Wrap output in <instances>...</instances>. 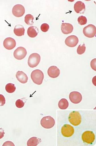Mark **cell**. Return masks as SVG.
Returning a JSON list of instances; mask_svg holds the SVG:
<instances>
[{
	"label": "cell",
	"mask_w": 96,
	"mask_h": 146,
	"mask_svg": "<svg viewBox=\"0 0 96 146\" xmlns=\"http://www.w3.org/2000/svg\"><path fill=\"white\" fill-rule=\"evenodd\" d=\"M31 78L33 82L38 85L42 84L44 78L43 72L39 70H33L31 74Z\"/></svg>",
	"instance_id": "obj_1"
},
{
	"label": "cell",
	"mask_w": 96,
	"mask_h": 146,
	"mask_svg": "<svg viewBox=\"0 0 96 146\" xmlns=\"http://www.w3.org/2000/svg\"><path fill=\"white\" fill-rule=\"evenodd\" d=\"M81 119L80 114L77 111H72L70 113L68 117L70 123L74 126H78L80 124Z\"/></svg>",
	"instance_id": "obj_2"
},
{
	"label": "cell",
	"mask_w": 96,
	"mask_h": 146,
	"mask_svg": "<svg viewBox=\"0 0 96 146\" xmlns=\"http://www.w3.org/2000/svg\"><path fill=\"white\" fill-rule=\"evenodd\" d=\"M42 127L45 129L53 128L55 124V119L50 116H46L43 117L40 121Z\"/></svg>",
	"instance_id": "obj_3"
},
{
	"label": "cell",
	"mask_w": 96,
	"mask_h": 146,
	"mask_svg": "<svg viewBox=\"0 0 96 146\" xmlns=\"http://www.w3.org/2000/svg\"><path fill=\"white\" fill-rule=\"evenodd\" d=\"M41 57L37 53H33L31 54L28 60V64L30 67L34 68L37 66L40 63Z\"/></svg>",
	"instance_id": "obj_4"
},
{
	"label": "cell",
	"mask_w": 96,
	"mask_h": 146,
	"mask_svg": "<svg viewBox=\"0 0 96 146\" xmlns=\"http://www.w3.org/2000/svg\"><path fill=\"white\" fill-rule=\"evenodd\" d=\"M83 33L86 37L88 38H92L95 36L96 28L95 26L89 24L84 28Z\"/></svg>",
	"instance_id": "obj_5"
},
{
	"label": "cell",
	"mask_w": 96,
	"mask_h": 146,
	"mask_svg": "<svg viewBox=\"0 0 96 146\" xmlns=\"http://www.w3.org/2000/svg\"><path fill=\"white\" fill-rule=\"evenodd\" d=\"M95 136L91 131H87L84 132L82 136V139L85 143L92 144L95 140Z\"/></svg>",
	"instance_id": "obj_6"
},
{
	"label": "cell",
	"mask_w": 96,
	"mask_h": 146,
	"mask_svg": "<svg viewBox=\"0 0 96 146\" xmlns=\"http://www.w3.org/2000/svg\"><path fill=\"white\" fill-rule=\"evenodd\" d=\"M61 133L64 137H70L73 135L74 132V129L70 125H64L61 128Z\"/></svg>",
	"instance_id": "obj_7"
},
{
	"label": "cell",
	"mask_w": 96,
	"mask_h": 146,
	"mask_svg": "<svg viewBox=\"0 0 96 146\" xmlns=\"http://www.w3.org/2000/svg\"><path fill=\"white\" fill-rule=\"evenodd\" d=\"M27 54V50L25 48L19 47L14 50L13 55L15 58L20 60L24 59Z\"/></svg>",
	"instance_id": "obj_8"
},
{
	"label": "cell",
	"mask_w": 96,
	"mask_h": 146,
	"mask_svg": "<svg viewBox=\"0 0 96 146\" xmlns=\"http://www.w3.org/2000/svg\"><path fill=\"white\" fill-rule=\"evenodd\" d=\"M25 8L22 5L17 4L13 7L12 13L13 15L16 17H22L25 13Z\"/></svg>",
	"instance_id": "obj_9"
},
{
	"label": "cell",
	"mask_w": 96,
	"mask_h": 146,
	"mask_svg": "<svg viewBox=\"0 0 96 146\" xmlns=\"http://www.w3.org/2000/svg\"><path fill=\"white\" fill-rule=\"evenodd\" d=\"M69 99L72 103L78 104L82 101V97L80 93L77 91H74L70 93Z\"/></svg>",
	"instance_id": "obj_10"
},
{
	"label": "cell",
	"mask_w": 96,
	"mask_h": 146,
	"mask_svg": "<svg viewBox=\"0 0 96 146\" xmlns=\"http://www.w3.org/2000/svg\"><path fill=\"white\" fill-rule=\"evenodd\" d=\"M79 42V39L77 36L71 35L66 38L65 40V44L70 47H74L77 45Z\"/></svg>",
	"instance_id": "obj_11"
},
{
	"label": "cell",
	"mask_w": 96,
	"mask_h": 146,
	"mask_svg": "<svg viewBox=\"0 0 96 146\" xmlns=\"http://www.w3.org/2000/svg\"><path fill=\"white\" fill-rule=\"evenodd\" d=\"M3 46L7 50H12L16 46V41L13 38L9 37L4 40Z\"/></svg>",
	"instance_id": "obj_12"
},
{
	"label": "cell",
	"mask_w": 96,
	"mask_h": 146,
	"mask_svg": "<svg viewBox=\"0 0 96 146\" xmlns=\"http://www.w3.org/2000/svg\"><path fill=\"white\" fill-rule=\"evenodd\" d=\"M47 73L49 76L53 78L58 77L60 74V70L55 66H50L48 69Z\"/></svg>",
	"instance_id": "obj_13"
},
{
	"label": "cell",
	"mask_w": 96,
	"mask_h": 146,
	"mask_svg": "<svg viewBox=\"0 0 96 146\" xmlns=\"http://www.w3.org/2000/svg\"><path fill=\"white\" fill-rule=\"evenodd\" d=\"M74 9L77 13L83 14L85 11V4L81 1H78L74 5Z\"/></svg>",
	"instance_id": "obj_14"
},
{
	"label": "cell",
	"mask_w": 96,
	"mask_h": 146,
	"mask_svg": "<svg viewBox=\"0 0 96 146\" xmlns=\"http://www.w3.org/2000/svg\"><path fill=\"white\" fill-rule=\"evenodd\" d=\"M73 29V26L70 23H62L61 24V31L64 34L67 35L72 33Z\"/></svg>",
	"instance_id": "obj_15"
},
{
	"label": "cell",
	"mask_w": 96,
	"mask_h": 146,
	"mask_svg": "<svg viewBox=\"0 0 96 146\" xmlns=\"http://www.w3.org/2000/svg\"><path fill=\"white\" fill-rule=\"evenodd\" d=\"M16 76L18 81L21 83L24 84L28 82V76L23 72L22 71L17 72Z\"/></svg>",
	"instance_id": "obj_16"
},
{
	"label": "cell",
	"mask_w": 96,
	"mask_h": 146,
	"mask_svg": "<svg viewBox=\"0 0 96 146\" xmlns=\"http://www.w3.org/2000/svg\"><path fill=\"white\" fill-rule=\"evenodd\" d=\"M39 33V29L35 26H32L28 28L27 33L28 35L30 38H34L38 35Z\"/></svg>",
	"instance_id": "obj_17"
},
{
	"label": "cell",
	"mask_w": 96,
	"mask_h": 146,
	"mask_svg": "<svg viewBox=\"0 0 96 146\" xmlns=\"http://www.w3.org/2000/svg\"><path fill=\"white\" fill-rule=\"evenodd\" d=\"M14 33L15 35L17 36H21L24 35L25 29L23 26L18 25L15 27Z\"/></svg>",
	"instance_id": "obj_18"
},
{
	"label": "cell",
	"mask_w": 96,
	"mask_h": 146,
	"mask_svg": "<svg viewBox=\"0 0 96 146\" xmlns=\"http://www.w3.org/2000/svg\"><path fill=\"white\" fill-rule=\"evenodd\" d=\"M41 140L40 138L36 137H33L28 140L27 142V145L28 146H36L41 142Z\"/></svg>",
	"instance_id": "obj_19"
},
{
	"label": "cell",
	"mask_w": 96,
	"mask_h": 146,
	"mask_svg": "<svg viewBox=\"0 0 96 146\" xmlns=\"http://www.w3.org/2000/svg\"><path fill=\"white\" fill-rule=\"evenodd\" d=\"M58 106L60 109L66 110L68 107L69 103L66 99L62 98L59 101Z\"/></svg>",
	"instance_id": "obj_20"
},
{
	"label": "cell",
	"mask_w": 96,
	"mask_h": 146,
	"mask_svg": "<svg viewBox=\"0 0 96 146\" xmlns=\"http://www.w3.org/2000/svg\"><path fill=\"white\" fill-rule=\"evenodd\" d=\"M34 20V17L31 14L26 15L24 18V21L28 25H32L34 24L33 21Z\"/></svg>",
	"instance_id": "obj_21"
},
{
	"label": "cell",
	"mask_w": 96,
	"mask_h": 146,
	"mask_svg": "<svg viewBox=\"0 0 96 146\" xmlns=\"http://www.w3.org/2000/svg\"><path fill=\"white\" fill-rule=\"evenodd\" d=\"M5 90L9 93H13L16 91V88L14 84L9 83L6 85Z\"/></svg>",
	"instance_id": "obj_22"
},
{
	"label": "cell",
	"mask_w": 96,
	"mask_h": 146,
	"mask_svg": "<svg viewBox=\"0 0 96 146\" xmlns=\"http://www.w3.org/2000/svg\"><path fill=\"white\" fill-rule=\"evenodd\" d=\"M86 50V46L85 44H80L79 45L77 49V53L79 55H82L84 54Z\"/></svg>",
	"instance_id": "obj_23"
},
{
	"label": "cell",
	"mask_w": 96,
	"mask_h": 146,
	"mask_svg": "<svg viewBox=\"0 0 96 146\" xmlns=\"http://www.w3.org/2000/svg\"><path fill=\"white\" fill-rule=\"evenodd\" d=\"M78 21L79 24L81 25H83L87 24V20L86 17L81 16L78 17Z\"/></svg>",
	"instance_id": "obj_24"
},
{
	"label": "cell",
	"mask_w": 96,
	"mask_h": 146,
	"mask_svg": "<svg viewBox=\"0 0 96 146\" xmlns=\"http://www.w3.org/2000/svg\"><path fill=\"white\" fill-rule=\"evenodd\" d=\"M49 26L47 23H44L41 25V30L42 31L44 32V33H46L47 32L49 29Z\"/></svg>",
	"instance_id": "obj_25"
},
{
	"label": "cell",
	"mask_w": 96,
	"mask_h": 146,
	"mask_svg": "<svg viewBox=\"0 0 96 146\" xmlns=\"http://www.w3.org/2000/svg\"><path fill=\"white\" fill-rule=\"evenodd\" d=\"M16 106L18 108H21L24 106V103L21 100H17L16 102Z\"/></svg>",
	"instance_id": "obj_26"
},
{
	"label": "cell",
	"mask_w": 96,
	"mask_h": 146,
	"mask_svg": "<svg viewBox=\"0 0 96 146\" xmlns=\"http://www.w3.org/2000/svg\"><path fill=\"white\" fill-rule=\"evenodd\" d=\"M6 103L5 98L3 95L0 94V106H4Z\"/></svg>",
	"instance_id": "obj_27"
},
{
	"label": "cell",
	"mask_w": 96,
	"mask_h": 146,
	"mask_svg": "<svg viewBox=\"0 0 96 146\" xmlns=\"http://www.w3.org/2000/svg\"><path fill=\"white\" fill-rule=\"evenodd\" d=\"M96 59H93V60H92L91 62V66L92 68L93 69V70H96Z\"/></svg>",
	"instance_id": "obj_28"
},
{
	"label": "cell",
	"mask_w": 96,
	"mask_h": 146,
	"mask_svg": "<svg viewBox=\"0 0 96 146\" xmlns=\"http://www.w3.org/2000/svg\"><path fill=\"white\" fill-rule=\"evenodd\" d=\"M14 146V143H12V142L10 141H7L5 142L4 143H3V146Z\"/></svg>",
	"instance_id": "obj_29"
},
{
	"label": "cell",
	"mask_w": 96,
	"mask_h": 146,
	"mask_svg": "<svg viewBox=\"0 0 96 146\" xmlns=\"http://www.w3.org/2000/svg\"><path fill=\"white\" fill-rule=\"evenodd\" d=\"M5 132L2 128H0V139H2L4 136Z\"/></svg>",
	"instance_id": "obj_30"
}]
</instances>
